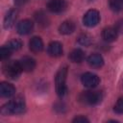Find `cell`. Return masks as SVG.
<instances>
[{
	"label": "cell",
	"mask_w": 123,
	"mask_h": 123,
	"mask_svg": "<svg viewBox=\"0 0 123 123\" xmlns=\"http://www.w3.org/2000/svg\"><path fill=\"white\" fill-rule=\"evenodd\" d=\"M6 46L9 47L12 51H17V50H19V49L21 48L22 43H21V41L18 40V39H12V40H10V41L6 44Z\"/></svg>",
	"instance_id": "44dd1931"
},
{
	"label": "cell",
	"mask_w": 123,
	"mask_h": 123,
	"mask_svg": "<svg viewBox=\"0 0 123 123\" xmlns=\"http://www.w3.org/2000/svg\"><path fill=\"white\" fill-rule=\"evenodd\" d=\"M17 33L20 35H28L34 29V23L30 19H23L17 24Z\"/></svg>",
	"instance_id": "ba28073f"
},
{
	"label": "cell",
	"mask_w": 123,
	"mask_h": 123,
	"mask_svg": "<svg viewBox=\"0 0 123 123\" xmlns=\"http://www.w3.org/2000/svg\"><path fill=\"white\" fill-rule=\"evenodd\" d=\"M12 52V51L9 47H7L6 45H5V46H3V47L0 49V59H1L2 61H4V60L8 59V58L11 56Z\"/></svg>",
	"instance_id": "7402d4cb"
},
{
	"label": "cell",
	"mask_w": 123,
	"mask_h": 123,
	"mask_svg": "<svg viewBox=\"0 0 123 123\" xmlns=\"http://www.w3.org/2000/svg\"><path fill=\"white\" fill-rule=\"evenodd\" d=\"M25 110V101L22 97H16L2 107L1 112L3 115L19 114Z\"/></svg>",
	"instance_id": "6da1fadb"
},
{
	"label": "cell",
	"mask_w": 123,
	"mask_h": 123,
	"mask_svg": "<svg viewBox=\"0 0 123 123\" xmlns=\"http://www.w3.org/2000/svg\"><path fill=\"white\" fill-rule=\"evenodd\" d=\"M19 61H10L7 62L3 66V73L6 77L10 79H17L22 72Z\"/></svg>",
	"instance_id": "3957f363"
},
{
	"label": "cell",
	"mask_w": 123,
	"mask_h": 123,
	"mask_svg": "<svg viewBox=\"0 0 123 123\" xmlns=\"http://www.w3.org/2000/svg\"><path fill=\"white\" fill-rule=\"evenodd\" d=\"M19 63H20L22 70L25 72H31L36 67V61L33 58L27 57V56L21 58V60L19 61Z\"/></svg>",
	"instance_id": "30bf717a"
},
{
	"label": "cell",
	"mask_w": 123,
	"mask_h": 123,
	"mask_svg": "<svg viewBox=\"0 0 123 123\" xmlns=\"http://www.w3.org/2000/svg\"><path fill=\"white\" fill-rule=\"evenodd\" d=\"M47 52L51 57H60L62 55V45L59 41H52L48 44Z\"/></svg>",
	"instance_id": "7c38bea8"
},
{
	"label": "cell",
	"mask_w": 123,
	"mask_h": 123,
	"mask_svg": "<svg viewBox=\"0 0 123 123\" xmlns=\"http://www.w3.org/2000/svg\"><path fill=\"white\" fill-rule=\"evenodd\" d=\"M81 82L82 84L87 87V88H94L96 87L98 85H99V82H100V79L99 77L94 74V73H91V72H86L82 75L81 77Z\"/></svg>",
	"instance_id": "8992f818"
},
{
	"label": "cell",
	"mask_w": 123,
	"mask_h": 123,
	"mask_svg": "<svg viewBox=\"0 0 123 123\" xmlns=\"http://www.w3.org/2000/svg\"><path fill=\"white\" fill-rule=\"evenodd\" d=\"M66 2L65 0H50L47 3V9L54 13L62 12L66 9Z\"/></svg>",
	"instance_id": "52a82bcc"
},
{
	"label": "cell",
	"mask_w": 123,
	"mask_h": 123,
	"mask_svg": "<svg viewBox=\"0 0 123 123\" xmlns=\"http://www.w3.org/2000/svg\"><path fill=\"white\" fill-rule=\"evenodd\" d=\"M29 48L33 53H39L43 49V42L39 37H34L29 42Z\"/></svg>",
	"instance_id": "4fadbf2b"
},
{
	"label": "cell",
	"mask_w": 123,
	"mask_h": 123,
	"mask_svg": "<svg viewBox=\"0 0 123 123\" xmlns=\"http://www.w3.org/2000/svg\"><path fill=\"white\" fill-rule=\"evenodd\" d=\"M14 93H15V87L12 84L7 82H2L0 84V94L2 97L9 98L14 95Z\"/></svg>",
	"instance_id": "8fae6325"
},
{
	"label": "cell",
	"mask_w": 123,
	"mask_h": 123,
	"mask_svg": "<svg viewBox=\"0 0 123 123\" xmlns=\"http://www.w3.org/2000/svg\"><path fill=\"white\" fill-rule=\"evenodd\" d=\"M27 2H28V0H14V5L17 7H20V6L25 5Z\"/></svg>",
	"instance_id": "484cf974"
},
{
	"label": "cell",
	"mask_w": 123,
	"mask_h": 123,
	"mask_svg": "<svg viewBox=\"0 0 123 123\" xmlns=\"http://www.w3.org/2000/svg\"><path fill=\"white\" fill-rule=\"evenodd\" d=\"M74 31H75V24L70 20L63 21L59 27V32L62 35H69L72 34Z\"/></svg>",
	"instance_id": "9a60e30c"
},
{
	"label": "cell",
	"mask_w": 123,
	"mask_h": 123,
	"mask_svg": "<svg viewBox=\"0 0 123 123\" xmlns=\"http://www.w3.org/2000/svg\"><path fill=\"white\" fill-rule=\"evenodd\" d=\"M66 77H67V66H63L59 69L55 77L56 91L60 97H63L67 93Z\"/></svg>",
	"instance_id": "7a4b0ae2"
},
{
	"label": "cell",
	"mask_w": 123,
	"mask_h": 123,
	"mask_svg": "<svg viewBox=\"0 0 123 123\" xmlns=\"http://www.w3.org/2000/svg\"><path fill=\"white\" fill-rule=\"evenodd\" d=\"M109 6L111 11L118 12L123 11V0H110Z\"/></svg>",
	"instance_id": "ffe728a7"
},
{
	"label": "cell",
	"mask_w": 123,
	"mask_h": 123,
	"mask_svg": "<svg viewBox=\"0 0 123 123\" xmlns=\"http://www.w3.org/2000/svg\"><path fill=\"white\" fill-rule=\"evenodd\" d=\"M114 111L118 114H122L123 113V98H119L117 100V102L115 103L114 105V108H113Z\"/></svg>",
	"instance_id": "603a6c76"
},
{
	"label": "cell",
	"mask_w": 123,
	"mask_h": 123,
	"mask_svg": "<svg viewBox=\"0 0 123 123\" xmlns=\"http://www.w3.org/2000/svg\"><path fill=\"white\" fill-rule=\"evenodd\" d=\"M35 19L36 21L42 27H46L48 24H49V19L48 17L46 16V14L43 12H37L36 14H35Z\"/></svg>",
	"instance_id": "ac0fdd59"
},
{
	"label": "cell",
	"mask_w": 123,
	"mask_h": 123,
	"mask_svg": "<svg viewBox=\"0 0 123 123\" xmlns=\"http://www.w3.org/2000/svg\"><path fill=\"white\" fill-rule=\"evenodd\" d=\"M88 121H89V120H88L86 117L82 116V115L77 116V117H75V118L73 119V122H77V123H79V122H88Z\"/></svg>",
	"instance_id": "d4e9b609"
},
{
	"label": "cell",
	"mask_w": 123,
	"mask_h": 123,
	"mask_svg": "<svg viewBox=\"0 0 123 123\" xmlns=\"http://www.w3.org/2000/svg\"><path fill=\"white\" fill-rule=\"evenodd\" d=\"M103 99V94L101 91L88 90L84 91L80 95V101L86 105H97Z\"/></svg>",
	"instance_id": "277c9868"
},
{
	"label": "cell",
	"mask_w": 123,
	"mask_h": 123,
	"mask_svg": "<svg viewBox=\"0 0 123 123\" xmlns=\"http://www.w3.org/2000/svg\"><path fill=\"white\" fill-rule=\"evenodd\" d=\"M118 32L115 27H107L102 31V37L107 42H112L117 38Z\"/></svg>",
	"instance_id": "9c48e42d"
},
{
	"label": "cell",
	"mask_w": 123,
	"mask_h": 123,
	"mask_svg": "<svg viewBox=\"0 0 123 123\" xmlns=\"http://www.w3.org/2000/svg\"><path fill=\"white\" fill-rule=\"evenodd\" d=\"M68 58H69V60L72 62L79 63V62H82L84 61V59H85V53L81 49H74V50H72L70 52Z\"/></svg>",
	"instance_id": "2e32d148"
},
{
	"label": "cell",
	"mask_w": 123,
	"mask_h": 123,
	"mask_svg": "<svg viewBox=\"0 0 123 123\" xmlns=\"http://www.w3.org/2000/svg\"><path fill=\"white\" fill-rule=\"evenodd\" d=\"M15 19H16V12L14 10H10L8 12V13L6 14L5 19H4V27H5V29L11 28L13 25Z\"/></svg>",
	"instance_id": "e0dca14e"
},
{
	"label": "cell",
	"mask_w": 123,
	"mask_h": 123,
	"mask_svg": "<svg viewBox=\"0 0 123 123\" xmlns=\"http://www.w3.org/2000/svg\"><path fill=\"white\" fill-rule=\"evenodd\" d=\"M87 62L91 67L100 68L104 64V59L100 54H91L87 58Z\"/></svg>",
	"instance_id": "5bb4252c"
},
{
	"label": "cell",
	"mask_w": 123,
	"mask_h": 123,
	"mask_svg": "<svg viewBox=\"0 0 123 123\" xmlns=\"http://www.w3.org/2000/svg\"><path fill=\"white\" fill-rule=\"evenodd\" d=\"M78 43L83 46H89L92 43V37L88 34H81L78 37Z\"/></svg>",
	"instance_id": "d6986e66"
},
{
	"label": "cell",
	"mask_w": 123,
	"mask_h": 123,
	"mask_svg": "<svg viewBox=\"0 0 123 123\" xmlns=\"http://www.w3.org/2000/svg\"><path fill=\"white\" fill-rule=\"evenodd\" d=\"M99 21H100V13L96 10H88L83 17L84 25L89 28L96 26L99 23Z\"/></svg>",
	"instance_id": "5b68a950"
},
{
	"label": "cell",
	"mask_w": 123,
	"mask_h": 123,
	"mask_svg": "<svg viewBox=\"0 0 123 123\" xmlns=\"http://www.w3.org/2000/svg\"><path fill=\"white\" fill-rule=\"evenodd\" d=\"M114 27H115L116 31L118 32V34H123V19L118 20L115 23V26Z\"/></svg>",
	"instance_id": "cb8c5ba5"
}]
</instances>
